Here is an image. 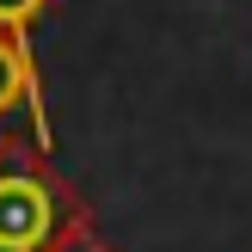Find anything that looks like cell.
Wrapping results in <instances>:
<instances>
[{
	"mask_svg": "<svg viewBox=\"0 0 252 252\" xmlns=\"http://www.w3.org/2000/svg\"><path fill=\"white\" fill-rule=\"evenodd\" d=\"M56 6V0H0V31L6 37H19V43H31V31H37V19Z\"/></svg>",
	"mask_w": 252,
	"mask_h": 252,
	"instance_id": "obj_3",
	"label": "cell"
},
{
	"mask_svg": "<svg viewBox=\"0 0 252 252\" xmlns=\"http://www.w3.org/2000/svg\"><path fill=\"white\" fill-rule=\"evenodd\" d=\"M86 216V197L56 172L37 135H0V252H49L68 221Z\"/></svg>",
	"mask_w": 252,
	"mask_h": 252,
	"instance_id": "obj_1",
	"label": "cell"
},
{
	"mask_svg": "<svg viewBox=\"0 0 252 252\" xmlns=\"http://www.w3.org/2000/svg\"><path fill=\"white\" fill-rule=\"evenodd\" d=\"M12 111H31V135L43 148L56 142V129H49V105H43V74H37L31 43H19V37L0 31V123H6Z\"/></svg>",
	"mask_w": 252,
	"mask_h": 252,
	"instance_id": "obj_2",
	"label": "cell"
},
{
	"mask_svg": "<svg viewBox=\"0 0 252 252\" xmlns=\"http://www.w3.org/2000/svg\"><path fill=\"white\" fill-rule=\"evenodd\" d=\"M49 252H111V246H105V234L93 228V209H86L80 221H68V228L56 234V246H49Z\"/></svg>",
	"mask_w": 252,
	"mask_h": 252,
	"instance_id": "obj_4",
	"label": "cell"
}]
</instances>
